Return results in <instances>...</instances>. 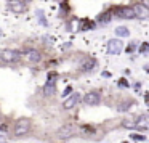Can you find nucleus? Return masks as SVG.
<instances>
[{"instance_id": "1", "label": "nucleus", "mask_w": 149, "mask_h": 143, "mask_svg": "<svg viewBox=\"0 0 149 143\" xmlns=\"http://www.w3.org/2000/svg\"><path fill=\"white\" fill-rule=\"evenodd\" d=\"M112 11L117 20H135L136 18V13H135V8L133 7H117Z\"/></svg>"}, {"instance_id": "2", "label": "nucleus", "mask_w": 149, "mask_h": 143, "mask_svg": "<svg viewBox=\"0 0 149 143\" xmlns=\"http://www.w3.org/2000/svg\"><path fill=\"white\" fill-rule=\"evenodd\" d=\"M0 58H2V61L3 63H16L21 60V53L18 52V50H2V53H0Z\"/></svg>"}, {"instance_id": "3", "label": "nucleus", "mask_w": 149, "mask_h": 143, "mask_svg": "<svg viewBox=\"0 0 149 143\" xmlns=\"http://www.w3.org/2000/svg\"><path fill=\"white\" fill-rule=\"evenodd\" d=\"M29 127H31V122L27 119H19L16 121V124H15V135L16 137H21V135H26L27 132H29Z\"/></svg>"}, {"instance_id": "4", "label": "nucleus", "mask_w": 149, "mask_h": 143, "mask_svg": "<svg viewBox=\"0 0 149 143\" xmlns=\"http://www.w3.org/2000/svg\"><path fill=\"white\" fill-rule=\"evenodd\" d=\"M24 58H26V61L31 63V64H37V63L42 61V53L36 48H27L26 52H24Z\"/></svg>"}, {"instance_id": "5", "label": "nucleus", "mask_w": 149, "mask_h": 143, "mask_svg": "<svg viewBox=\"0 0 149 143\" xmlns=\"http://www.w3.org/2000/svg\"><path fill=\"white\" fill-rule=\"evenodd\" d=\"M123 50V42L119 39H112L109 40V43H107V52L111 53V55H120Z\"/></svg>"}, {"instance_id": "6", "label": "nucleus", "mask_w": 149, "mask_h": 143, "mask_svg": "<svg viewBox=\"0 0 149 143\" xmlns=\"http://www.w3.org/2000/svg\"><path fill=\"white\" fill-rule=\"evenodd\" d=\"M84 103L88 104V106H96V104L101 103V95L100 92H88L84 97Z\"/></svg>"}, {"instance_id": "7", "label": "nucleus", "mask_w": 149, "mask_h": 143, "mask_svg": "<svg viewBox=\"0 0 149 143\" xmlns=\"http://www.w3.org/2000/svg\"><path fill=\"white\" fill-rule=\"evenodd\" d=\"M77 125H74V124H68V125L61 127V129L58 130V137L59 138H69V137H72L74 133H77Z\"/></svg>"}, {"instance_id": "8", "label": "nucleus", "mask_w": 149, "mask_h": 143, "mask_svg": "<svg viewBox=\"0 0 149 143\" xmlns=\"http://www.w3.org/2000/svg\"><path fill=\"white\" fill-rule=\"evenodd\" d=\"M8 8L15 13H23L26 10V2L24 0H8Z\"/></svg>"}, {"instance_id": "9", "label": "nucleus", "mask_w": 149, "mask_h": 143, "mask_svg": "<svg viewBox=\"0 0 149 143\" xmlns=\"http://www.w3.org/2000/svg\"><path fill=\"white\" fill-rule=\"evenodd\" d=\"M96 60L95 58H85L84 61H82V64H80V72H90V71H93L95 68H96Z\"/></svg>"}, {"instance_id": "10", "label": "nucleus", "mask_w": 149, "mask_h": 143, "mask_svg": "<svg viewBox=\"0 0 149 143\" xmlns=\"http://www.w3.org/2000/svg\"><path fill=\"white\" fill-rule=\"evenodd\" d=\"M79 101H80V95H79V93H72L71 97H68V98L64 100L63 108H64V109H72V108H74L75 104L79 103Z\"/></svg>"}, {"instance_id": "11", "label": "nucleus", "mask_w": 149, "mask_h": 143, "mask_svg": "<svg viewBox=\"0 0 149 143\" xmlns=\"http://www.w3.org/2000/svg\"><path fill=\"white\" fill-rule=\"evenodd\" d=\"M135 13H136V18H139V20H146V18H149V8L144 7L143 4H138L135 5Z\"/></svg>"}, {"instance_id": "12", "label": "nucleus", "mask_w": 149, "mask_h": 143, "mask_svg": "<svg viewBox=\"0 0 149 143\" xmlns=\"http://www.w3.org/2000/svg\"><path fill=\"white\" fill-rule=\"evenodd\" d=\"M55 85H56V82L53 81V79H48L45 87H43V95H45V97H52V95L55 93Z\"/></svg>"}, {"instance_id": "13", "label": "nucleus", "mask_w": 149, "mask_h": 143, "mask_svg": "<svg viewBox=\"0 0 149 143\" xmlns=\"http://www.w3.org/2000/svg\"><path fill=\"white\" fill-rule=\"evenodd\" d=\"M112 16H114V11H104L103 15L98 16V23L100 24H107L111 20H112Z\"/></svg>"}, {"instance_id": "14", "label": "nucleus", "mask_w": 149, "mask_h": 143, "mask_svg": "<svg viewBox=\"0 0 149 143\" xmlns=\"http://www.w3.org/2000/svg\"><path fill=\"white\" fill-rule=\"evenodd\" d=\"M116 34H117V36H120V37H127L130 34V31L127 29V27L120 26V27H117V29H116Z\"/></svg>"}, {"instance_id": "15", "label": "nucleus", "mask_w": 149, "mask_h": 143, "mask_svg": "<svg viewBox=\"0 0 149 143\" xmlns=\"http://www.w3.org/2000/svg\"><path fill=\"white\" fill-rule=\"evenodd\" d=\"M133 50H135V43H132V45L127 47V52H133Z\"/></svg>"}, {"instance_id": "16", "label": "nucleus", "mask_w": 149, "mask_h": 143, "mask_svg": "<svg viewBox=\"0 0 149 143\" xmlns=\"http://www.w3.org/2000/svg\"><path fill=\"white\" fill-rule=\"evenodd\" d=\"M146 50H149V43H144V45L141 47V52H146Z\"/></svg>"}, {"instance_id": "17", "label": "nucleus", "mask_w": 149, "mask_h": 143, "mask_svg": "<svg viewBox=\"0 0 149 143\" xmlns=\"http://www.w3.org/2000/svg\"><path fill=\"white\" fill-rule=\"evenodd\" d=\"M141 4L144 5V7H148V8H149V0H141Z\"/></svg>"}]
</instances>
